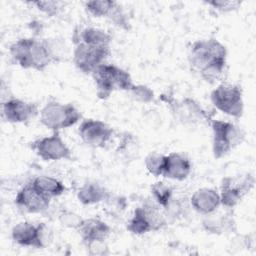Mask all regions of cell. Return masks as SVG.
<instances>
[{"mask_svg":"<svg viewBox=\"0 0 256 256\" xmlns=\"http://www.w3.org/2000/svg\"><path fill=\"white\" fill-rule=\"evenodd\" d=\"M226 47L214 38L195 41L188 54L192 68L209 83H215L220 79L226 65Z\"/></svg>","mask_w":256,"mask_h":256,"instance_id":"cell-1","label":"cell"},{"mask_svg":"<svg viewBox=\"0 0 256 256\" xmlns=\"http://www.w3.org/2000/svg\"><path fill=\"white\" fill-rule=\"evenodd\" d=\"M9 51L13 62L24 69L43 71L56 61L53 46L48 40L21 38L10 46Z\"/></svg>","mask_w":256,"mask_h":256,"instance_id":"cell-2","label":"cell"},{"mask_svg":"<svg viewBox=\"0 0 256 256\" xmlns=\"http://www.w3.org/2000/svg\"><path fill=\"white\" fill-rule=\"evenodd\" d=\"M92 77L100 99H107L115 91H130L134 86L130 74L113 64L104 63L98 66L92 72Z\"/></svg>","mask_w":256,"mask_h":256,"instance_id":"cell-3","label":"cell"},{"mask_svg":"<svg viewBox=\"0 0 256 256\" xmlns=\"http://www.w3.org/2000/svg\"><path fill=\"white\" fill-rule=\"evenodd\" d=\"M81 119V113L72 104L50 100L40 111V122L54 132L73 126Z\"/></svg>","mask_w":256,"mask_h":256,"instance_id":"cell-4","label":"cell"},{"mask_svg":"<svg viewBox=\"0 0 256 256\" xmlns=\"http://www.w3.org/2000/svg\"><path fill=\"white\" fill-rule=\"evenodd\" d=\"M211 127L213 132L212 149L216 159L225 156L244 140L243 130L231 122L212 120Z\"/></svg>","mask_w":256,"mask_h":256,"instance_id":"cell-5","label":"cell"},{"mask_svg":"<svg viewBox=\"0 0 256 256\" xmlns=\"http://www.w3.org/2000/svg\"><path fill=\"white\" fill-rule=\"evenodd\" d=\"M73 52V62L83 73H91L110 55V45L92 44L85 42H75Z\"/></svg>","mask_w":256,"mask_h":256,"instance_id":"cell-6","label":"cell"},{"mask_svg":"<svg viewBox=\"0 0 256 256\" xmlns=\"http://www.w3.org/2000/svg\"><path fill=\"white\" fill-rule=\"evenodd\" d=\"M211 101L219 111L240 118L243 114V98L242 90L238 85L220 84L211 92Z\"/></svg>","mask_w":256,"mask_h":256,"instance_id":"cell-7","label":"cell"},{"mask_svg":"<svg viewBox=\"0 0 256 256\" xmlns=\"http://www.w3.org/2000/svg\"><path fill=\"white\" fill-rule=\"evenodd\" d=\"M164 224L165 219L160 210L153 204H144L136 208L127 225V229L133 234H144L158 230Z\"/></svg>","mask_w":256,"mask_h":256,"instance_id":"cell-8","label":"cell"},{"mask_svg":"<svg viewBox=\"0 0 256 256\" xmlns=\"http://www.w3.org/2000/svg\"><path fill=\"white\" fill-rule=\"evenodd\" d=\"M30 148L44 161L70 160L72 153L66 145L59 132H54L51 136L43 137L33 141Z\"/></svg>","mask_w":256,"mask_h":256,"instance_id":"cell-9","label":"cell"},{"mask_svg":"<svg viewBox=\"0 0 256 256\" xmlns=\"http://www.w3.org/2000/svg\"><path fill=\"white\" fill-rule=\"evenodd\" d=\"M48 232L44 223L34 225L31 222H20L13 227L11 236L13 241L20 246L43 248L49 238Z\"/></svg>","mask_w":256,"mask_h":256,"instance_id":"cell-10","label":"cell"},{"mask_svg":"<svg viewBox=\"0 0 256 256\" xmlns=\"http://www.w3.org/2000/svg\"><path fill=\"white\" fill-rule=\"evenodd\" d=\"M81 140L92 147H104L111 139L113 129L101 120L85 119L78 130Z\"/></svg>","mask_w":256,"mask_h":256,"instance_id":"cell-11","label":"cell"},{"mask_svg":"<svg viewBox=\"0 0 256 256\" xmlns=\"http://www.w3.org/2000/svg\"><path fill=\"white\" fill-rule=\"evenodd\" d=\"M253 184L254 178L249 175L242 179L225 178L221 185V194H219L221 204L226 208H233L241 201L242 197L249 192Z\"/></svg>","mask_w":256,"mask_h":256,"instance_id":"cell-12","label":"cell"},{"mask_svg":"<svg viewBox=\"0 0 256 256\" xmlns=\"http://www.w3.org/2000/svg\"><path fill=\"white\" fill-rule=\"evenodd\" d=\"M38 113L37 105L17 98L2 103V117L9 123H26Z\"/></svg>","mask_w":256,"mask_h":256,"instance_id":"cell-13","label":"cell"},{"mask_svg":"<svg viewBox=\"0 0 256 256\" xmlns=\"http://www.w3.org/2000/svg\"><path fill=\"white\" fill-rule=\"evenodd\" d=\"M51 198L42 194L32 183L25 185L16 195V205L28 213H41L48 209Z\"/></svg>","mask_w":256,"mask_h":256,"instance_id":"cell-14","label":"cell"},{"mask_svg":"<svg viewBox=\"0 0 256 256\" xmlns=\"http://www.w3.org/2000/svg\"><path fill=\"white\" fill-rule=\"evenodd\" d=\"M86 11L94 17H108L118 26H126V16L121 6L115 1L98 0L85 2Z\"/></svg>","mask_w":256,"mask_h":256,"instance_id":"cell-15","label":"cell"},{"mask_svg":"<svg viewBox=\"0 0 256 256\" xmlns=\"http://www.w3.org/2000/svg\"><path fill=\"white\" fill-rule=\"evenodd\" d=\"M191 168V162L184 154L170 153L165 157L162 176L168 179L182 181L189 176Z\"/></svg>","mask_w":256,"mask_h":256,"instance_id":"cell-16","label":"cell"},{"mask_svg":"<svg viewBox=\"0 0 256 256\" xmlns=\"http://www.w3.org/2000/svg\"><path fill=\"white\" fill-rule=\"evenodd\" d=\"M220 204V195L211 188L198 189L191 197L192 207L203 215L214 213Z\"/></svg>","mask_w":256,"mask_h":256,"instance_id":"cell-17","label":"cell"},{"mask_svg":"<svg viewBox=\"0 0 256 256\" xmlns=\"http://www.w3.org/2000/svg\"><path fill=\"white\" fill-rule=\"evenodd\" d=\"M83 241L88 244L95 241H104L110 234V227L99 219H83L78 228Z\"/></svg>","mask_w":256,"mask_h":256,"instance_id":"cell-18","label":"cell"},{"mask_svg":"<svg viewBox=\"0 0 256 256\" xmlns=\"http://www.w3.org/2000/svg\"><path fill=\"white\" fill-rule=\"evenodd\" d=\"M174 113L182 122H195L204 118L205 112L194 100L186 98L174 105Z\"/></svg>","mask_w":256,"mask_h":256,"instance_id":"cell-19","label":"cell"},{"mask_svg":"<svg viewBox=\"0 0 256 256\" xmlns=\"http://www.w3.org/2000/svg\"><path fill=\"white\" fill-rule=\"evenodd\" d=\"M107 195L108 193L104 187L98 183L90 182L84 184L79 189L77 198L81 203L85 205H91L103 201L107 198Z\"/></svg>","mask_w":256,"mask_h":256,"instance_id":"cell-20","label":"cell"},{"mask_svg":"<svg viewBox=\"0 0 256 256\" xmlns=\"http://www.w3.org/2000/svg\"><path fill=\"white\" fill-rule=\"evenodd\" d=\"M31 183L37 190L51 199L53 197L62 195L66 190L62 182L50 176H38Z\"/></svg>","mask_w":256,"mask_h":256,"instance_id":"cell-21","label":"cell"},{"mask_svg":"<svg viewBox=\"0 0 256 256\" xmlns=\"http://www.w3.org/2000/svg\"><path fill=\"white\" fill-rule=\"evenodd\" d=\"M75 42H85L92 44H102L110 45L112 37L110 34L101 29H96L92 27L84 28L79 33H75Z\"/></svg>","mask_w":256,"mask_h":256,"instance_id":"cell-22","label":"cell"},{"mask_svg":"<svg viewBox=\"0 0 256 256\" xmlns=\"http://www.w3.org/2000/svg\"><path fill=\"white\" fill-rule=\"evenodd\" d=\"M165 157L166 155L157 152H151L145 159V166L148 172L155 177L162 176L165 164Z\"/></svg>","mask_w":256,"mask_h":256,"instance_id":"cell-23","label":"cell"},{"mask_svg":"<svg viewBox=\"0 0 256 256\" xmlns=\"http://www.w3.org/2000/svg\"><path fill=\"white\" fill-rule=\"evenodd\" d=\"M151 192L157 204L166 208L171 201L172 189L163 182H157L151 186Z\"/></svg>","mask_w":256,"mask_h":256,"instance_id":"cell-24","label":"cell"},{"mask_svg":"<svg viewBox=\"0 0 256 256\" xmlns=\"http://www.w3.org/2000/svg\"><path fill=\"white\" fill-rule=\"evenodd\" d=\"M31 4L48 16L57 15L63 5V3L59 1H35L31 2Z\"/></svg>","mask_w":256,"mask_h":256,"instance_id":"cell-25","label":"cell"},{"mask_svg":"<svg viewBox=\"0 0 256 256\" xmlns=\"http://www.w3.org/2000/svg\"><path fill=\"white\" fill-rule=\"evenodd\" d=\"M119 144L120 145L118 148V152L121 153L126 158H132V157H134L135 152L136 153L138 152L136 141L131 136L126 135V137H124L122 142Z\"/></svg>","mask_w":256,"mask_h":256,"instance_id":"cell-26","label":"cell"},{"mask_svg":"<svg viewBox=\"0 0 256 256\" xmlns=\"http://www.w3.org/2000/svg\"><path fill=\"white\" fill-rule=\"evenodd\" d=\"M130 92L132 93V96H134L136 100L141 102H146V103L152 101L153 95H154L151 89L143 85H137V86L134 85L130 90Z\"/></svg>","mask_w":256,"mask_h":256,"instance_id":"cell-27","label":"cell"},{"mask_svg":"<svg viewBox=\"0 0 256 256\" xmlns=\"http://www.w3.org/2000/svg\"><path fill=\"white\" fill-rule=\"evenodd\" d=\"M206 3L220 12H230L237 9L241 5V2L232 1V0H216V1H209Z\"/></svg>","mask_w":256,"mask_h":256,"instance_id":"cell-28","label":"cell"},{"mask_svg":"<svg viewBox=\"0 0 256 256\" xmlns=\"http://www.w3.org/2000/svg\"><path fill=\"white\" fill-rule=\"evenodd\" d=\"M59 219L63 226L70 227V228H77V229L79 228V226L81 225V223L83 221V219L79 215H77L73 212H69V211L62 213L60 215Z\"/></svg>","mask_w":256,"mask_h":256,"instance_id":"cell-29","label":"cell"}]
</instances>
